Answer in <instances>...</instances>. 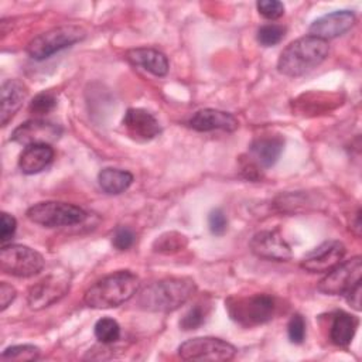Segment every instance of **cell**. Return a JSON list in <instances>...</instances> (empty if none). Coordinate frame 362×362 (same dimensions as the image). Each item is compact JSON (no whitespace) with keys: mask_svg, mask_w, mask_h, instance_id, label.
I'll list each match as a JSON object with an SVG mask.
<instances>
[{"mask_svg":"<svg viewBox=\"0 0 362 362\" xmlns=\"http://www.w3.org/2000/svg\"><path fill=\"white\" fill-rule=\"evenodd\" d=\"M197 290L189 277H167L150 283L137 296L141 310L153 313H171L185 304Z\"/></svg>","mask_w":362,"mask_h":362,"instance_id":"obj_1","label":"cell"},{"mask_svg":"<svg viewBox=\"0 0 362 362\" xmlns=\"http://www.w3.org/2000/svg\"><path fill=\"white\" fill-rule=\"evenodd\" d=\"M329 52L327 41L304 35L290 42L280 54L277 61V71L284 76H301L318 65H321Z\"/></svg>","mask_w":362,"mask_h":362,"instance_id":"obj_2","label":"cell"},{"mask_svg":"<svg viewBox=\"0 0 362 362\" xmlns=\"http://www.w3.org/2000/svg\"><path fill=\"white\" fill-rule=\"evenodd\" d=\"M140 280L136 273L130 270H119L110 273L95 284H92L83 296L88 307L102 310L117 307L129 301L139 290Z\"/></svg>","mask_w":362,"mask_h":362,"instance_id":"obj_3","label":"cell"},{"mask_svg":"<svg viewBox=\"0 0 362 362\" xmlns=\"http://www.w3.org/2000/svg\"><path fill=\"white\" fill-rule=\"evenodd\" d=\"M225 305L230 320L245 328L266 324L274 317L276 313L274 298L260 293L242 297H229Z\"/></svg>","mask_w":362,"mask_h":362,"instance_id":"obj_4","label":"cell"},{"mask_svg":"<svg viewBox=\"0 0 362 362\" xmlns=\"http://www.w3.org/2000/svg\"><path fill=\"white\" fill-rule=\"evenodd\" d=\"M85 37V30L78 25H58L34 37L27 45V54L35 61H42L68 47H72Z\"/></svg>","mask_w":362,"mask_h":362,"instance_id":"obj_5","label":"cell"},{"mask_svg":"<svg viewBox=\"0 0 362 362\" xmlns=\"http://www.w3.org/2000/svg\"><path fill=\"white\" fill-rule=\"evenodd\" d=\"M25 215L31 222L45 228L81 225L88 216L82 208L62 201H42L34 204L27 209Z\"/></svg>","mask_w":362,"mask_h":362,"instance_id":"obj_6","label":"cell"},{"mask_svg":"<svg viewBox=\"0 0 362 362\" xmlns=\"http://www.w3.org/2000/svg\"><path fill=\"white\" fill-rule=\"evenodd\" d=\"M0 267L6 274L16 277H33L44 267V257L25 245H3L0 250Z\"/></svg>","mask_w":362,"mask_h":362,"instance_id":"obj_7","label":"cell"},{"mask_svg":"<svg viewBox=\"0 0 362 362\" xmlns=\"http://www.w3.org/2000/svg\"><path fill=\"white\" fill-rule=\"evenodd\" d=\"M178 355L184 361H230L236 355V348L225 339L215 337H195L184 341L178 346Z\"/></svg>","mask_w":362,"mask_h":362,"instance_id":"obj_8","label":"cell"},{"mask_svg":"<svg viewBox=\"0 0 362 362\" xmlns=\"http://www.w3.org/2000/svg\"><path fill=\"white\" fill-rule=\"evenodd\" d=\"M362 257L354 256L338 263L320 280L318 290L328 296H344L354 286L361 283Z\"/></svg>","mask_w":362,"mask_h":362,"instance_id":"obj_9","label":"cell"},{"mask_svg":"<svg viewBox=\"0 0 362 362\" xmlns=\"http://www.w3.org/2000/svg\"><path fill=\"white\" fill-rule=\"evenodd\" d=\"M71 279L66 272L51 273L30 287L27 301L31 310H42L59 301L68 291Z\"/></svg>","mask_w":362,"mask_h":362,"instance_id":"obj_10","label":"cell"},{"mask_svg":"<svg viewBox=\"0 0 362 362\" xmlns=\"http://www.w3.org/2000/svg\"><path fill=\"white\" fill-rule=\"evenodd\" d=\"M62 134V127L44 119H31L17 126L11 133V140L24 147L33 144H52Z\"/></svg>","mask_w":362,"mask_h":362,"instance_id":"obj_11","label":"cell"},{"mask_svg":"<svg viewBox=\"0 0 362 362\" xmlns=\"http://www.w3.org/2000/svg\"><path fill=\"white\" fill-rule=\"evenodd\" d=\"M346 247L339 240H325L308 252L300 266L308 273H327L342 262Z\"/></svg>","mask_w":362,"mask_h":362,"instance_id":"obj_12","label":"cell"},{"mask_svg":"<svg viewBox=\"0 0 362 362\" xmlns=\"http://www.w3.org/2000/svg\"><path fill=\"white\" fill-rule=\"evenodd\" d=\"M250 250L255 256L266 260L287 262L291 259V247L277 230H262L253 235Z\"/></svg>","mask_w":362,"mask_h":362,"instance_id":"obj_13","label":"cell"},{"mask_svg":"<svg viewBox=\"0 0 362 362\" xmlns=\"http://www.w3.org/2000/svg\"><path fill=\"white\" fill-rule=\"evenodd\" d=\"M356 16L351 10H337L325 14L315 21L308 28V35L321 38L328 42V40L337 38L345 34L355 24Z\"/></svg>","mask_w":362,"mask_h":362,"instance_id":"obj_14","label":"cell"},{"mask_svg":"<svg viewBox=\"0 0 362 362\" xmlns=\"http://www.w3.org/2000/svg\"><path fill=\"white\" fill-rule=\"evenodd\" d=\"M123 126L130 137L139 141H150L161 133V126L156 116L141 107H130L124 113Z\"/></svg>","mask_w":362,"mask_h":362,"instance_id":"obj_15","label":"cell"},{"mask_svg":"<svg viewBox=\"0 0 362 362\" xmlns=\"http://www.w3.org/2000/svg\"><path fill=\"white\" fill-rule=\"evenodd\" d=\"M188 126L197 132H235L239 123L238 119L229 112L218 109H201L191 116Z\"/></svg>","mask_w":362,"mask_h":362,"instance_id":"obj_16","label":"cell"},{"mask_svg":"<svg viewBox=\"0 0 362 362\" xmlns=\"http://www.w3.org/2000/svg\"><path fill=\"white\" fill-rule=\"evenodd\" d=\"M283 148L284 139L281 136H260L250 143L249 153L259 168H270L280 158Z\"/></svg>","mask_w":362,"mask_h":362,"instance_id":"obj_17","label":"cell"},{"mask_svg":"<svg viewBox=\"0 0 362 362\" xmlns=\"http://www.w3.org/2000/svg\"><path fill=\"white\" fill-rule=\"evenodd\" d=\"M55 151L51 144H33L24 147L18 157V168L27 175L44 171L54 160Z\"/></svg>","mask_w":362,"mask_h":362,"instance_id":"obj_18","label":"cell"},{"mask_svg":"<svg viewBox=\"0 0 362 362\" xmlns=\"http://www.w3.org/2000/svg\"><path fill=\"white\" fill-rule=\"evenodd\" d=\"M28 95L27 86L18 79H7L1 83V126H6L21 107Z\"/></svg>","mask_w":362,"mask_h":362,"instance_id":"obj_19","label":"cell"},{"mask_svg":"<svg viewBox=\"0 0 362 362\" xmlns=\"http://www.w3.org/2000/svg\"><path fill=\"white\" fill-rule=\"evenodd\" d=\"M127 59L144 71L153 74L154 76H165L170 69L167 57L154 48L140 47L127 51Z\"/></svg>","mask_w":362,"mask_h":362,"instance_id":"obj_20","label":"cell"},{"mask_svg":"<svg viewBox=\"0 0 362 362\" xmlns=\"http://www.w3.org/2000/svg\"><path fill=\"white\" fill-rule=\"evenodd\" d=\"M358 325H359V320L355 315L345 311H338L332 318V324L329 329L331 342L337 346H342V348L348 346L355 337Z\"/></svg>","mask_w":362,"mask_h":362,"instance_id":"obj_21","label":"cell"},{"mask_svg":"<svg viewBox=\"0 0 362 362\" xmlns=\"http://www.w3.org/2000/svg\"><path fill=\"white\" fill-rule=\"evenodd\" d=\"M98 182L102 191L109 195H117L124 192L133 182V174L126 170L106 167L99 171Z\"/></svg>","mask_w":362,"mask_h":362,"instance_id":"obj_22","label":"cell"},{"mask_svg":"<svg viewBox=\"0 0 362 362\" xmlns=\"http://www.w3.org/2000/svg\"><path fill=\"white\" fill-rule=\"evenodd\" d=\"M95 337L102 344H113L120 338V325L110 317H102L93 328Z\"/></svg>","mask_w":362,"mask_h":362,"instance_id":"obj_23","label":"cell"},{"mask_svg":"<svg viewBox=\"0 0 362 362\" xmlns=\"http://www.w3.org/2000/svg\"><path fill=\"white\" fill-rule=\"evenodd\" d=\"M187 246V238L178 232H165L153 242V250L158 253H174Z\"/></svg>","mask_w":362,"mask_h":362,"instance_id":"obj_24","label":"cell"},{"mask_svg":"<svg viewBox=\"0 0 362 362\" xmlns=\"http://www.w3.org/2000/svg\"><path fill=\"white\" fill-rule=\"evenodd\" d=\"M40 358V348L24 344V345H11L7 346L1 354V361H35Z\"/></svg>","mask_w":362,"mask_h":362,"instance_id":"obj_25","label":"cell"},{"mask_svg":"<svg viewBox=\"0 0 362 362\" xmlns=\"http://www.w3.org/2000/svg\"><path fill=\"white\" fill-rule=\"evenodd\" d=\"M284 34H286V27H283L281 24L269 23L262 25L257 30L256 38H257V42L263 47H274L283 40Z\"/></svg>","mask_w":362,"mask_h":362,"instance_id":"obj_26","label":"cell"},{"mask_svg":"<svg viewBox=\"0 0 362 362\" xmlns=\"http://www.w3.org/2000/svg\"><path fill=\"white\" fill-rule=\"evenodd\" d=\"M57 96L52 92H40L34 96V99L30 102L28 110L33 115L42 116L49 112H52L57 107Z\"/></svg>","mask_w":362,"mask_h":362,"instance_id":"obj_27","label":"cell"},{"mask_svg":"<svg viewBox=\"0 0 362 362\" xmlns=\"http://www.w3.org/2000/svg\"><path fill=\"white\" fill-rule=\"evenodd\" d=\"M204 321H205V311L199 304H195L182 315V318L180 320V327L184 331H191L201 327Z\"/></svg>","mask_w":362,"mask_h":362,"instance_id":"obj_28","label":"cell"},{"mask_svg":"<svg viewBox=\"0 0 362 362\" xmlns=\"http://www.w3.org/2000/svg\"><path fill=\"white\" fill-rule=\"evenodd\" d=\"M287 335L291 344L300 345L305 338V320L301 314H294L287 324Z\"/></svg>","mask_w":362,"mask_h":362,"instance_id":"obj_29","label":"cell"},{"mask_svg":"<svg viewBox=\"0 0 362 362\" xmlns=\"http://www.w3.org/2000/svg\"><path fill=\"white\" fill-rule=\"evenodd\" d=\"M136 240V235L132 228L129 226H117L113 232L112 243L117 250H127L133 246Z\"/></svg>","mask_w":362,"mask_h":362,"instance_id":"obj_30","label":"cell"},{"mask_svg":"<svg viewBox=\"0 0 362 362\" xmlns=\"http://www.w3.org/2000/svg\"><path fill=\"white\" fill-rule=\"evenodd\" d=\"M256 7L259 14L267 20H277L284 14V4L279 0H260Z\"/></svg>","mask_w":362,"mask_h":362,"instance_id":"obj_31","label":"cell"},{"mask_svg":"<svg viewBox=\"0 0 362 362\" xmlns=\"http://www.w3.org/2000/svg\"><path fill=\"white\" fill-rule=\"evenodd\" d=\"M208 226L212 235L222 236L228 229V219L221 208H215L208 214Z\"/></svg>","mask_w":362,"mask_h":362,"instance_id":"obj_32","label":"cell"},{"mask_svg":"<svg viewBox=\"0 0 362 362\" xmlns=\"http://www.w3.org/2000/svg\"><path fill=\"white\" fill-rule=\"evenodd\" d=\"M17 229V221L13 215L7 214V212H1V228H0V240L4 245L6 242H8Z\"/></svg>","mask_w":362,"mask_h":362,"instance_id":"obj_33","label":"cell"},{"mask_svg":"<svg viewBox=\"0 0 362 362\" xmlns=\"http://www.w3.org/2000/svg\"><path fill=\"white\" fill-rule=\"evenodd\" d=\"M16 296H17V291L11 284L6 281L0 283V310L4 311L14 301Z\"/></svg>","mask_w":362,"mask_h":362,"instance_id":"obj_34","label":"cell"},{"mask_svg":"<svg viewBox=\"0 0 362 362\" xmlns=\"http://www.w3.org/2000/svg\"><path fill=\"white\" fill-rule=\"evenodd\" d=\"M345 298L349 305H352L356 311L361 310V283L354 286L351 290H348L345 294Z\"/></svg>","mask_w":362,"mask_h":362,"instance_id":"obj_35","label":"cell"}]
</instances>
